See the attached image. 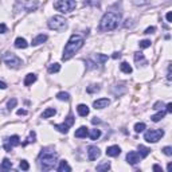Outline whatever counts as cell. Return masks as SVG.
<instances>
[{
	"mask_svg": "<svg viewBox=\"0 0 172 172\" xmlns=\"http://www.w3.org/2000/svg\"><path fill=\"white\" fill-rule=\"evenodd\" d=\"M84 43H85V41L81 35H77V34L71 35L69 42L66 43V46H65L62 61H69L71 57H74V54H75L77 51H79V48H82Z\"/></svg>",
	"mask_w": 172,
	"mask_h": 172,
	"instance_id": "6da1fadb",
	"label": "cell"
},
{
	"mask_svg": "<svg viewBox=\"0 0 172 172\" xmlns=\"http://www.w3.org/2000/svg\"><path fill=\"white\" fill-rule=\"evenodd\" d=\"M57 159H58L57 152H54L53 149H43L41 153H39L38 161H39V165H41V168L43 171H50L55 167Z\"/></svg>",
	"mask_w": 172,
	"mask_h": 172,
	"instance_id": "7a4b0ae2",
	"label": "cell"
},
{
	"mask_svg": "<svg viewBox=\"0 0 172 172\" xmlns=\"http://www.w3.org/2000/svg\"><path fill=\"white\" fill-rule=\"evenodd\" d=\"M121 16L120 14L116 12H106L102 16L101 22H100V30L101 31H113L114 28L118 26Z\"/></svg>",
	"mask_w": 172,
	"mask_h": 172,
	"instance_id": "3957f363",
	"label": "cell"
},
{
	"mask_svg": "<svg viewBox=\"0 0 172 172\" xmlns=\"http://www.w3.org/2000/svg\"><path fill=\"white\" fill-rule=\"evenodd\" d=\"M77 3L75 0H57L55 4H54V8L59 12H63V14H67V12H71V11L75 8Z\"/></svg>",
	"mask_w": 172,
	"mask_h": 172,
	"instance_id": "277c9868",
	"label": "cell"
},
{
	"mask_svg": "<svg viewBox=\"0 0 172 172\" xmlns=\"http://www.w3.org/2000/svg\"><path fill=\"white\" fill-rule=\"evenodd\" d=\"M48 27L54 31H65L67 27V20L62 16H54L48 20Z\"/></svg>",
	"mask_w": 172,
	"mask_h": 172,
	"instance_id": "5b68a950",
	"label": "cell"
},
{
	"mask_svg": "<svg viewBox=\"0 0 172 172\" xmlns=\"http://www.w3.org/2000/svg\"><path fill=\"white\" fill-rule=\"evenodd\" d=\"M38 7L34 0H18L15 5V12H19V11H27V12H31L35 8Z\"/></svg>",
	"mask_w": 172,
	"mask_h": 172,
	"instance_id": "8992f818",
	"label": "cell"
},
{
	"mask_svg": "<svg viewBox=\"0 0 172 172\" xmlns=\"http://www.w3.org/2000/svg\"><path fill=\"white\" fill-rule=\"evenodd\" d=\"M3 62L11 69H18L22 65V59L12 53H5L3 55Z\"/></svg>",
	"mask_w": 172,
	"mask_h": 172,
	"instance_id": "52a82bcc",
	"label": "cell"
},
{
	"mask_svg": "<svg viewBox=\"0 0 172 172\" xmlns=\"http://www.w3.org/2000/svg\"><path fill=\"white\" fill-rule=\"evenodd\" d=\"M163 136H164V131L163 129H149L148 132H145L144 140L147 143H157Z\"/></svg>",
	"mask_w": 172,
	"mask_h": 172,
	"instance_id": "ba28073f",
	"label": "cell"
},
{
	"mask_svg": "<svg viewBox=\"0 0 172 172\" xmlns=\"http://www.w3.org/2000/svg\"><path fill=\"white\" fill-rule=\"evenodd\" d=\"M74 121H75V118L73 117V114H69V116L66 117V121L63 124H57V125H54V128H55L57 131H59L61 133H67L69 129L74 125Z\"/></svg>",
	"mask_w": 172,
	"mask_h": 172,
	"instance_id": "9c48e42d",
	"label": "cell"
},
{
	"mask_svg": "<svg viewBox=\"0 0 172 172\" xmlns=\"http://www.w3.org/2000/svg\"><path fill=\"white\" fill-rule=\"evenodd\" d=\"M100 155H101V152H100V149L97 147H94V145L88 148V157L90 161H94L97 157H100Z\"/></svg>",
	"mask_w": 172,
	"mask_h": 172,
	"instance_id": "30bf717a",
	"label": "cell"
},
{
	"mask_svg": "<svg viewBox=\"0 0 172 172\" xmlns=\"http://www.w3.org/2000/svg\"><path fill=\"white\" fill-rule=\"evenodd\" d=\"M127 161L132 165H136L140 161V155L137 152H129L127 155Z\"/></svg>",
	"mask_w": 172,
	"mask_h": 172,
	"instance_id": "8fae6325",
	"label": "cell"
},
{
	"mask_svg": "<svg viewBox=\"0 0 172 172\" xmlns=\"http://www.w3.org/2000/svg\"><path fill=\"white\" fill-rule=\"evenodd\" d=\"M121 153V148L118 145H112V147H108L106 148V155L110 157H116Z\"/></svg>",
	"mask_w": 172,
	"mask_h": 172,
	"instance_id": "7c38bea8",
	"label": "cell"
},
{
	"mask_svg": "<svg viewBox=\"0 0 172 172\" xmlns=\"http://www.w3.org/2000/svg\"><path fill=\"white\" fill-rule=\"evenodd\" d=\"M109 104H110V101H109L108 98H100L93 102V106H94V109H104V108H106Z\"/></svg>",
	"mask_w": 172,
	"mask_h": 172,
	"instance_id": "4fadbf2b",
	"label": "cell"
},
{
	"mask_svg": "<svg viewBox=\"0 0 172 172\" xmlns=\"http://www.w3.org/2000/svg\"><path fill=\"white\" fill-rule=\"evenodd\" d=\"M134 61H136L137 66H140V63H141V66L147 65V59H145L144 54H141V53H136V54H134Z\"/></svg>",
	"mask_w": 172,
	"mask_h": 172,
	"instance_id": "5bb4252c",
	"label": "cell"
},
{
	"mask_svg": "<svg viewBox=\"0 0 172 172\" xmlns=\"http://www.w3.org/2000/svg\"><path fill=\"white\" fill-rule=\"evenodd\" d=\"M77 112H78V114L81 117H86L89 114V108H88V105H85V104H81V105H78L77 106Z\"/></svg>",
	"mask_w": 172,
	"mask_h": 172,
	"instance_id": "9a60e30c",
	"label": "cell"
},
{
	"mask_svg": "<svg viewBox=\"0 0 172 172\" xmlns=\"http://www.w3.org/2000/svg\"><path fill=\"white\" fill-rule=\"evenodd\" d=\"M58 172H71V167L67 164V161L66 160H62L61 163H59V165H58Z\"/></svg>",
	"mask_w": 172,
	"mask_h": 172,
	"instance_id": "2e32d148",
	"label": "cell"
},
{
	"mask_svg": "<svg viewBox=\"0 0 172 172\" xmlns=\"http://www.w3.org/2000/svg\"><path fill=\"white\" fill-rule=\"evenodd\" d=\"M89 134V131L86 127H81L79 129H77L75 131V137H78V139H84Z\"/></svg>",
	"mask_w": 172,
	"mask_h": 172,
	"instance_id": "e0dca14e",
	"label": "cell"
},
{
	"mask_svg": "<svg viewBox=\"0 0 172 172\" xmlns=\"http://www.w3.org/2000/svg\"><path fill=\"white\" fill-rule=\"evenodd\" d=\"M11 168H12V161L5 157V159L3 160V163L0 164V170L2 171H8V170H11Z\"/></svg>",
	"mask_w": 172,
	"mask_h": 172,
	"instance_id": "ac0fdd59",
	"label": "cell"
},
{
	"mask_svg": "<svg viewBox=\"0 0 172 172\" xmlns=\"http://www.w3.org/2000/svg\"><path fill=\"white\" fill-rule=\"evenodd\" d=\"M46 41H47V35L41 34V35H38L36 38L32 39V46H38V45H41V43H45Z\"/></svg>",
	"mask_w": 172,
	"mask_h": 172,
	"instance_id": "d6986e66",
	"label": "cell"
},
{
	"mask_svg": "<svg viewBox=\"0 0 172 172\" xmlns=\"http://www.w3.org/2000/svg\"><path fill=\"white\" fill-rule=\"evenodd\" d=\"M7 143L11 145V147H18V145H20V139H19V136H11L10 139H7Z\"/></svg>",
	"mask_w": 172,
	"mask_h": 172,
	"instance_id": "ffe728a7",
	"label": "cell"
},
{
	"mask_svg": "<svg viewBox=\"0 0 172 172\" xmlns=\"http://www.w3.org/2000/svg\"><path fill=\"white\" fill-rule=\"evenodd\" d=\"M15 47L16 48H27L28 47V43L24 38H18L15 41Z\"/></svg>",
	"mask_w": 172,
	"mask_h": 172,
	"instance_id": "44dd1931",
	"label": "cell"
},
{
	"mask_svg": "<svg viewBox=\"0 0 172 172\" xmlns=\"http://www.w3.org/2000/svg\"><path fill=\"white\" fill-rule=\"evenodd\" d=\"M149 153H151V149H149V148L144 147V145H139V155H140V157L145 159V157H147Z\"/></svg>",
	"mask_w": 172,
	"mask_h": 172,
	"instance_id": "7402d4cb",
	"label": "cell"
},
{
	"mask_svg": "<svg viewBox=\"0 0 172 172\" xmlns=\"http://www.w3.org/2000/svg\"><path fill=\"white\" fill-rule=\"evenodd\" d=\"M36 81V75L35 74H27L26 75V79H24V86H30V85H32L34 82Z\"/></svg>",
	"mask_w": 172,
	"mask_h": 172,
	"instance_id": "603a6c76",
	"label": "cell"
},
{
	"mask_svg": "<svg viewBox=\"0 0 172 172\" xmlns=\"http://www.w3.org/2000/svg\"><path fill=\"white\" fill-rule=\"evenodd\" d=\"M55 113H57L55 109L47 108V109H46V110L42 113V118H48V117H53V116H55Z\"/></svg>",
	"mask_w": 172,
	"mask_h": 172,
	"instance_id": "cb8c5ba5",
	"label": "cell"
},
{
	"mask_svg": "<svg viewBox=\"0 0 172 172\" xmlns=\"http://www.w3.org/2000/svg\"><path fill=\"white\" fill-rule=\"evenodd\" d=\"M89 136H90V140H98L100 137H101V131L100 129H91L90 133H89Z\"/></svg>",
	"mask_w": 172,
	"mask_h": 172,
	"instance_id": "d4e9b609",
	"label": "cell"
},
{
	"mask_svg": "<svg viewBox=\"0 0 172 172\" xmlns=\"http://www.w3.org/2000/svg\"><path fill=\"white\" fill-rule=\"evenodd\" d=\"M164 116H165V112H164V110H160L157 114H153V116L151 117V120H152L153 122H157V121H160V120L164 118Z\"/></svg>",
	"mask_w": 172,
	"mask_h": 172,
	"instance_id": "484cf974",
	"label": "cell"
},
{
	"mask_svg": "<svg viewBox=\"0 0 172 172\" xmlns=\"http://www.w3.org/2000/svg\"><path fill=\"white\" fill-rule=\"evenodd\" d=\"M120 69H121V71H122V73H125V74H131L132 73L131 65L127 63V62H122V63L120 65Z\"/></svg>",
	"mask_w": 172,
	"mask_h": 172,
	"instance_id": "4316f807",
	"label": "cell"
},
{
	"mask_svg": "<svg viewBox=\"0 0 172 172\" xmlns=\"http://www.w3.org/2000/svg\"><path fill=\"white\" fill-rule=\"evenodd\" d=\"M48 73L50 74H54V73H58L59 70H61V65L59 63H53V65H50L48 66Z\"/></svg>",
	"mask_w": 172,
	"mask_h": 172,
	"instance_id": "83f0119b",
	"label": "cell"
},
{
	"mask_svg": "<svg viewBox=\"0 0 172 172\" xmlns=\"http://www.w3.org/2000/svg\"><path fill=\"white\" fill-rule=\"evenodd\" d=\"M57 98L61 100V101H69V100H70V94L65 93V91H61V93L57 94Z\"/></svg>",
	"mask_w": 172,
	"mask_h": 172,
	"instance_id": "f1b7e54d",
	"label": "cell"
},
{
	"mask_svg": "<svg viewBox=\"0 0 172 172\" xmlns=\"http://www.w3.org/2000/svg\"><path fill=\"white\" fill-rule=\"evenodd\" d=\"M108 170H110V163L109 161H105L102 164L97 165V171H108Z\"/></svg>",
	"mask_w": 172,
	"mask_h": 172,
	"instance_id": "f546056e",
	"label": "cell"
},
{
	"mask_svg": "<svg viewBox=\"0 0 172 172\" xmlns=\"http://www.w3.org/2000/svg\"><path fill=\"white\" fill-rule=\"evenodd\" d=\"M94 59H96L97 63H104V62L108 61V57L106 55H102V54H97V55L94 57Z\"/></svg>",
	"mask_w": 172,
	"mask_h": 172,
	"instance_id": "4dcf8cb0",
	"label": "cell"
},
{
	"mask_svg": "<svg viewBox=\"0 0 172 172\" xmlns=\"http://www.w3.org/2000/svg\"><path fill=\"white\" fill-rule=\"evenodd\" d=\"M147 128L145 127V124L144 122H137L136 125H134V132L136 133H140V132H144V129Z\"/></svg>",
	"mask_w": 172,
	"mask_h": 172,
	"instance_id": "1f68e13d",
	"label": "cell"
},
{
	"mask_svg": "<svg viewBox=\"0 0 172 172\" xmlns=\"http://www.w3.org/2000/svg\"><path fill=\"white\" fill-rule=\"evenodd\" d=\"M35 137H36L35 132L31 131V132H30V136H28V139H27V141L23 143V145H27V144H30V143H34V141H35Z\"/></svg>",
	"mask_w": 172,
	"mask_h": 172,
	"instance_id": "d6a6232c",
	"label": "cell"
},
{
	"mask_svg": "<svg viewBox=\"0 0 172 172\" xmlns=\"http://www.w3.org/2000/svg\"><path fill=\"white\" fill-rule=\"evenodd\" d=\"M98 90H100V86L98 85H90V86H88V89H86V91H88V93H90V94L97 93Z\"/></svg>",
	"mask_w": 172,
	"mask_h": 172,
	"instance_id": "836d02e7",
	"label": "cell"
},
{
	"mask_svg": "<svg viewBox=\"0 0 172 172\" xmlns=\"http://www.w3.org/2000/svg\"><path fill=\"white\" fill-rule=\"evenodd\" d=\"M16 104H18V100L16 98H11L10 101L7 102V108H8V110H11V109H14L16 106Z\"/></svg>",
	"mask_w": 172,
	"mask_h": 172,
	"instance_id": "e575fe53",
	"label": "cell"
},
{
	"mask_svg": "<svg viewBox=\"0 0 172 172\" xmlns=\"http://www.w3.org/2000/svg\"><path fill=\"white\" fill-rule=\"evenodd\" d=\"M139 46H140V48H148V47H151V41H148V39L141 41L139 43Z\"/></svg>",
	"mask_w": 172,
	"mask_h": 172,
	"instance_id": "d590c367",
	"label": "cell"
},
{
	"mask_svg": "<svg viewBox=\"0 0 172 172\" xmlns=\"http://www.w3.org/2000/svg\"><path fill=\"white\" fill-rule=\"evenodd\" d=\"M19 167H20V170H23V171H28V170H30V164H28L26 160H22L20 164H19Z\"/></svg>",
	"mask_w": 172,
	"mask_h": 172,
	"instance_id": "8d00e7d4",
	"label": "cell"
},
{
	"mask_svg": "<svg viewBox=\"0 0 172 172\" xmlns=\"http://www.w3.org/2000/svg\"><path fill=\"white\" fill-rule=\"evenodd\" d=\"M163 153L167 155V156H171L172 155V148L171 147H164L163 148Z\"/></svg>",
	"mask_w": 172,
	"mask_h": 172,
	"instance_id": "74e56055",
	"label": "cell"
},
{
	"mask_svg": "<svg viewBox=\"0 0 172 172\" xmlns=\"http://www.w3.org/2000/svg\"><path fill=\"white\" fill-rule=\"evenodd\" d=\"M148 2H149V0H133V3L136 5H144V4H147Z\"/></svg>",
	"mask_w": 172,
	"mask_h": 172,
	"instance_id": "f35d334b",
	"label": "cell"
},
{
	"mask_svg": "<svg viewBox=\"0 0 172 172\" xmlns=\"http://www.w3.org/2000/svg\"><path fill=\"white\" fill-rule=\"evenodd\" d=\"M163 106H164V105H163V102H156V104L153 105V109H156V110H163Z\"/></svg>",
	"mask_w": 172,
	"mask_h": 172,
	"instance_id": "ab89813d",
	"label": "cell"
},
{
	"mask_svg": "<svg viewBox=\"0 0 172 172\" xmlns=\"http://www.w3.org/2000/svg\"><path fill=\"white\" fill-rule=\"evenodd\" d=\"M4 32H7V26L4 23H2L0 24V34H4Z\"/></svg>",
	"mask_w": 172,
	"mask_h": 172,
	"instance_id": "60d3db41",
	"label": "cell"
},
{
	"mask_svg": "<svg viewBox=\"0 0 172 172\" xmlns=\"http://www.w3.org/2000/svg\"><path fill=\"white\" fill-rule=\"evenodd\" d=\"M3 148H4V149H5V151H7V152H11V149H12V147H11V145H10V144H8V143H7V141H5V143H4V145H3Z\"/></svg>",
	"mask_w": 172,
	"mask_h": 172,
	"instance_id": "b9f144b4",
	"label": "cell"
},
{
	"mask_svg": "<svg viewBox=\"0 0 172 172\" xmlns=\"http://www.w3.org/2000/svg\"><path fill=\"white\" fill-rule=\"evenodd\" d=\"M155 30H156L155 27H148L147 30H145V32H144V34H152V32H155Z\"/></svg>",
	"mask_w": 172,
	"mask_h": 172,
	"instance_id": "7bdbcfd3",
	"label": "cell"
},
{
	"mask_svg": "<svg viewBox=\"0 0 172 172\" xmlns=\"http://www.w3.org/2000/svg\"><path fill=\"white\" fill-rule=\"evenodd\" d=\"M27 114V110H24V109H19L18 110V116H26Z\"/></svg>",
	"mask_w": 172,
	"mask_h": 172,
	"instance_id": "ee69618b",
	"label": "cell"
},
{
	"mask_svg": "<svg viewBox=\"0 0 172 172\" xmlns=\"http://www.w3.org/2000/svg\"><path fill=\"white\" fill-rule=\"evenodd\" d=\"M167 109H165V113H171L172 112V104L170 102V104H167V106H165Z\"/></svg>",
	"mask_w": 172,
	"mask_h": 172,
	"instance_id": "f6af8a7d",
	"label": "cell"
},
{
	"mask_svg": "<svg viewBox=\"0 0 172 172\" xmlns=\"http://www.w3.org/2000/svg\"><path fill=\"white\" fill-rule=\"evenodd\" d=\"M165 18H167V22H172V14L168 12L167 15H165Z\"/></svg>",
	"mask_w": 172,
	"mask_h": 172,
	"instance_id": "bcb514c9",
	"label": "cell"
},
{
	"mask_svg": "<svg viewBox=\"0 0 172 172\" xmlns=\"http://www.w3.org/2000/svg\"><path fill=\"white\" fill-rule=\"evenodd\" d=\"M153 171H161V172H163L161 167H160V165H157V164H155V165H153Z\"/></svg>",
	"mask_w": 172,
	"mask_h": 172,
	"instance_id": "7dc6e473",
	"label": "cell"
},
{
	"mask_svg": "<svg viewBox=\"0 0 172 172\" xmlns=\"http://www.w3.org/2000/svg\"><path fill=\"white\" fill-rule=\"evenodd\" d=\"M112 57H113V59H117V58H120V57H121V54H120V53H114Z\"/></svg>",
	"mask_w": 172,
	"mask_h": 172,
	"instance_id": "c3c4849f",
	"label": "cell"
},
{
	"mask_svg": "<svg viewBox=\"0 0 172 172\" xmlns=\"http://www.w3.org/2000/svg\"><path fill=\"white\" fill-rule=\"evenodd\" d=\"M0 89H7V85H5L3 81H0Z\"/></svg>",
	"mask_w": 172,
	"mask_h": 172,
	"instance_id": "681fc988",
	"label": "cell"
},
{
	"mask_svg": "<svg viewBox=\"0 0 172 172\" xmlns=\"http://www.w3.org/2000/svg\"><path fill=\"white\" fill-rule=\"evenodd\" d=\"M98 122H100V120L97 118V117H96V118H93V120H91V124H94V125H96V124H98Z\"/></svg>",
	"mask_w": 172,
	"mask_h": 172,
	"instance_id": "f907efd6",
	"label": "cell"
},
{
	"mask_svg": "<svg viewBox=\"0 0 172 172\" xmlns=\"http://www.w3.org/2000/svg\"><path fill=\"white\" fill-rule=\"evenodd\" d=\"M167 170H168V172H171V171H172V164H171V163H168V167H167Z\"/></svg>",
	"mask_w": 172,
	"mask_h": 172,
	"instance_id": "816d5d0a",
	"label": "cell"
}]
</instances>
